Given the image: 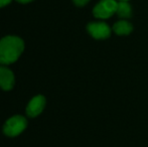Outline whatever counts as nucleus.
<instances>
[{"label": "nucleus", "instance_id": "f257e3e1", "mask_svg": "<svg viewBox=\"0 0 148 147\" xmlns=\"http://www.w3.org/2000/svg\"><path fill=\"white\" fill-rule=\"evenodd\" d=\"M24 49V42L17 36H6L0 40V64L9 65L17 61Z\"/></svg>", "mask_w": 148, "mask_h": 147}, {"label": "nucleus", "instance_id": "f03ea898", "mask_svg": "<svg viewBox=\"0 0 148 147\" xmlns=\"http://www.w3.org/2000/svg\"><path fill=\"white\" fill-rule=\"evenodd\" d=\"M26 126H27V121L25 118L22 116L16 115L6 121L3 127V132L5 135L9 136V137H14V136L19 135L21 132H23Z\"/></svg>", "mask_w": 148, "mask_h": 147}, {"label": "nucleus", "instance_id": "7ed1b4c3", "mask_svg": "<svg viewBox=\"0 0 148 147\" xmlns=\"http://www.w3.org/2000/svg\"><path fill=\"white\" fill-rule=\"evenodd\" d=\"M118 2L115 0H101L97 5L94 7L93 14L95 17L106 19L111 17L117 11Z\"/></svg>", "mask_w": 148, "mask_h": 147}, {"label": "nucleus", "instance_id": "20e7f679", "mask_svg": "<svg viewBox=\"0 0 148 147\" xmlns=\"http://www.w3.org/2000/svg\"><path fill=\"white\" fill-rule=\"evenodd\" d=\"M89 34L96 39H105L111 36V28L104 22H92L87 26Z\"/></svg>", "mask_w": 148, "mask_h": 147}, {"label": "nucleus", "instance_id": "39448f33", "mask_svg": "<svg viewBox=\"0 0 148 147\" xmlns=\"http://www.w3.org/2000/svg\"><path fill=\"white\" fill-rule=\"evenodd\" d=\"M45 106V98L41 95L35 96L32 100L28 103L26 108V114L29 117H36L43 111Z\"/></svg>", "mask_w": 148, "mask_h": 147}, {"label": "nucleus", "instance_id": "423d86ee", "mask_svg": "<svg viewBox=\"0 0 148 147\" xmlns=\"http://www.w3.org/2000/svg\"><path fill=\"white\" fill-rule=\"evenodd\" d=\"M14 86V76L9 69L0 67V88L5 91H10Z\"/></svg>", "mask_w": 148, "mask_h": 147}, {"label": "nucleus", "instance_id": "0eeeda50", "mask_svg": "<svg viewBox=\"0 0 148 147\" xmlns=\"http://www.w3.org/2000/svg\"><path fill=\"white\" fill-rule=\"evenodd\" d=\"M112 29L117 36H128L133 30V26L126 20H120L114 24Z\"/></svg>", "mask_w": 148, "mask_h": 147}, {"label": "nucleus", "instance_id": "6e6552de", "mask_svg": "<svg viewBox=\"0 0 148 147\" xmlns=\"http://www.w3.org/2000/svg\"><path fill=\"white\" fill-rule=\"evenodd\" d=\"M116 14L120 18H129L131 16V6L127 1H119Z\"/></svg>", "mask_w": 148, "mask_h": 147}, {"label": "nucleus", "instance_id": "1a4fd4ad", "mask_svg": "<svg viewBox=\"0 0 148 147\" xmlns=\"http://www.w3.org/2000/svg\"><path fill=\"white\" fill-rule=\"evenodd\" d=\"M74 1V3L76 4L77 6H85L87 3L90 1V0H73Z\"/></svg>", "mask_w": 148, "mask_h": 147}, {"label": "nucleus", "instance_id": "9d476101", "mask_svg": "<svg viewBox=\"0 0 148 147\" xmlns=\"http://www.w3.org/2000/svg\"><path fill=\"white\" fill-rule=\"evenodd\" d=\"M11 2V0H0V7H3V6L7 5Z\"/></svg>", "mask_w": 148, "mask_h": 147}, {"label": "nucleus", "instance_id": "9b49d317", "mask_svg": "<svg viewBox=\"0 0 148 147\" xmlns=\"http://www.w3.org/2000/svg\"><path fill=\"white\" fill-rule=\"evenodd\" d=\"M19 3H28L30 1H33V0H17Z\"/></svg>", "mask_w": 148, "mask_h": 147}, {"label": "nucleus", "instance_id": "f8f14e48", "mask_svg": "<svg viewBox=\"0 0 148 147\" xmlns=\"http://www.w3.org/2000/svg\"><path fill=\"white\" fill-rule=\"evenodd\" d=\"M120 1H128V0H120Z\"/></svg>", "mask_w": 148, "mask_h": 147}]
</instances>
